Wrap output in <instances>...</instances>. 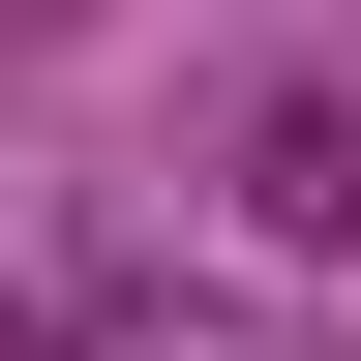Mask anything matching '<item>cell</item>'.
I'll return each instance as SVG.
<instances>
[{
	"label": "cell",
	"instance_id": "1",
	"mask_svg": "<svg viewBox=\"0 0 361 361\" xmlns=\"http://www.w3.org/2000/svg\"><path fill=\"white\" fill-rule=\"evenodd\" d=\"M211 241H241V271H361V121H331V90H271V121H241Z\"/></svg>",
	"mask_w": 361,
	"mask_h": 361
}]
</instances>
